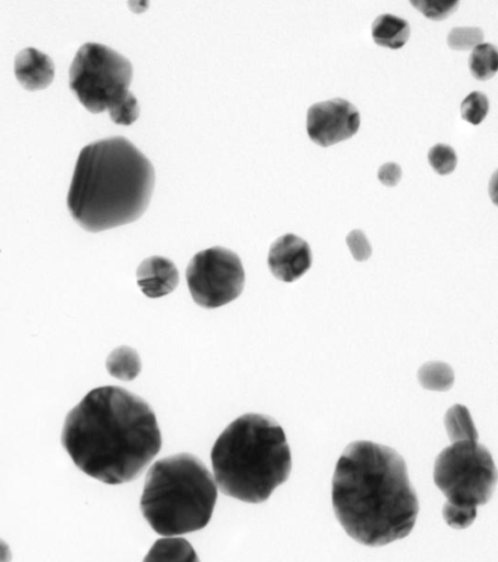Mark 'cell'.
Wrapping results in <instances>:
<instances>
[{
	"label": "cell",
	"instance_id": "obj_25",
	"mask_svg": "<svg viewBox=\"0 0 498 562\" xmlns=\"http://www.w3.org/2000/svg\"><path fill=\"white\" fill-rule=\"evenodd\" d=\"M12 553L9 544L0 539V562H11Z\"/></svg>",
	"mask_w": 498,
	"mask_h": 562
},
{
	"label": "cell",
	"instance_id": "obj_9",
	"mask_svg": "<svg viewBox=\"0 0 498 562\" xmlns=\"http://www.w3.org/2000/svg\"><path fill=\"white\" fill-rule=\"evenodd\" d=\"M360 127V112L348 100L333 98L314 103L306 117L308 137L328 147L352 137Z\"/></svg>",
	"mask_w": 498,
	"mask_h": 562
},
{
	"label": "cell",
	"instance_id": "obj_4",
	"mask_svg": "<svg viewBox=\"0 0 498 562\" xmlns=\"http://www.w3.org/2000/svg\"><path fill=\"white\" fill-rule=\"evenodd\" d=\"M216 485L228 496L262 503L291 472L283 428L270 416L248 413L231 422L211 451Z\"/></svg>",
	"mask_w": 498,
	"mask_h": 562
},
{
	"label": "cell",
	"instance_id": "obj_14",
	"mask_svg": "<svg viewBox=\"0 0 498 562\" xmlns=\"http://www.w3.org/2000/svg\"><path fill=\"white\" fill-rule=\"evenodd\" d=\"M143 562H200L188 540L180 537H165L155 541Z\"/></svg>",
	"mask_w": 498,
	"mask_h": 562
},
{
	"label": "cell",
	"instance_id": "obj_22",
	"mask_svg": "<svg viewBox=\"0 0 498 562\" xmlns=\"http://www.w3.org/2000/svg\"><path fill=\"white\" fill-rule=\"evenodd\" d=\"M459 1L446 0H411L410 4L421 12L427 19L441 21L454 13Z\"/></svg>",
	"mask_w": 498,
	"mask_h": 562
},
{
	"label": "cell",
	"instance_id": "obj_17",
	"mask_svg": "<svg viewBox=\"0 0 498 562\" xmlns=\"http://www.w3.org/2000/svg\"><path fill=\"white\" fill-rule=\"evenodd\" d=\"M418 380L427 390L446 391L453 385L454 372L444 362L431 361L419 368Z\"/></svg>",
	"mask_w": 498,
	"mask_h": 562
},
{
	"label": "cell",
	"instance_id": "obj_21",
	"mask_svg": "<svg viewBox=\"0 0 498 562\" xmlns=\"http://www.w3.org/2000/svg\"><path fill=\"white\" fill-rule=\"evenodd\" d=\"M428 161L437 173L445 176L454 171L457 156L451 146L435 144L428 151Z\"/></svg>",
	"mask_w": 498,
	"mask_h": 562
},
{
	"label": "cell",
	"instance_id": "obj_8",
	"mask_svg": "<svg viewBox=\"0 0 498 562\" xmlns=\"http://www.w3.org/2000/svg\"><path fill=\"white\" fill-rule=\"evenodd\" d=\"M185 276L192 299L205 308H216L234 301L242 292L245 283L240 258L219 246L195 254Z\"/></svg>",
	"mask_w": 498,
	"mask_h": 562
},
{
	"label": "cell",
	"instance_id": "obj_19",
	"mask_svg": "<svg viewBox=\"0 0 498 562\" xmlns=\"http://www.w3.org/2000/svg\"><path fill=\"white\" fill-rule=\"evenodd\" d=\"M489 102L480 91H473L461 103V116L472 125H478L486 117Z\"/></svg>",
	"mask_w": 498,
	"mask_h": 562
},
{
	"label": "cell",
	"instance_id": "obj_13",
	"mask_svg": "<svg viewBox=\"0 0 498 562\" xmlns=\"http://www.w3.org/2000/svg\"><path fill=\"white\" fill-rule=\"evenodd\" d=\"M371 33L375 44L391 49H398L408 41L410 26L405 19L384 13L373 21Z\"/></svg>",
	"mask_w": 498,
	"mask_h": 562
},
{
	"label": "cell",
	"instance_id": "obj_5",
	"mask_svg": "<svg viewBox=\"0 0 498 562\" xmlns=\"http://www.w3.org/2000/svg\"><path fill=\"white\" fill-rule=\"evenodd\" d=\"M216 498L217 485L206 465L191 453H178L149 468L139 505L150 527L170 537L204 528Z\"/></svg>",
	"mask_w": 498,
	"mask_h": 562
},
{
	"label": "cell",
	"instance_id": "obj_2",
	"mask_svg": "<svg viewBox=\"0 0 498 562\" xmlns=\"http://www.w3.org/2000/svg\"><path fill=\"white\" fill-rule=\"evenodd\" d=\"M332 506L346 532L370 547L407 537L419 512L401 456L366 440L351 442L338 459Z\"/></svg>",
	"mask_w": 498,
	"mask_h": 562
},
{
	"label": "cell",
	"instance_id": "obj_12",
	"mask_svg": "<svg viewBox=\"0 0 498 562\" xmlns=\"http://www.w3.org/2000/svg\"><path fill=\"white\" fill-rule=\"evenodd\" d=\"M14 74L20 85L29 91L47 88L55 76L54 63L38 49H22L15 57Z\"/></svg>",
	"mask_w": 498,
	"mask_h": 562
},
{
	"label": "cell",
	"instance_id": "obj_1",
	"mask_svg": "<svg viewBox=\"0 0 498 562\" xmlns=\"http://www.w3.org/2000/svg\"><path fill=\"white\" fill-rule=\"evenodd\" d=\"M60 440L82 472L106 484L135 480L161 448L150 405L113 385L91 390L68 413Z\"/></svg>",
	"mask_w": 498,
	"mask_h": 562
},
{
	"label": "cell",
	"instance_id": "obj_23",
	"mask_svg": "<svg viewBox=\"0 0 498 562\" xmlns=\"http://www.w3.org/2000/svg\"><path fill=\"white\" fill-rule=\"evenodd\" d=\"M347 245L356 261H365L372 254L371 245L361 229L351 231L346 237Z\"/></svg>",
	"mask_w": 498,
	"mask_h": 562
},
{
	"label": "cell",
	"instance_id": "obj_7",
	"mask_svg": "<svg viewBox=\"0 0 498 562\" xmlns=\"http://www.w3.org/2000/svg\"><path fill=\"white\" fill-rule=\"evenodd\" d=\"M433 480L446 497L442 508L445 522L454 529H464L475 520L477 506L491 497L497 471L486 447L477 440H462L439 453Z\"/></svg>",
	"mask_w": 498,
	"mask_h": 562
},
{
	"label": "cell",
	"instance_id": "obj_6",
	"mask_svg": "<svg viewBox=\"0 0 498 562\" xmlns=\"http://www.w3.org/2000/svg\"><path fill=\"white\" fill-rule=\"evenodd\" d=\"M133 78L131 61L116 50L86 43L77 52L69 70V87L91 113L107 111L120 125L133 124L139 105L129 91Z\"/></svg>",
	"mask_w": 498,
	"mask_h": 562
},
{
	"label": "cell",
	"instance_id": "obj_11",
	"mask_svg": "<svg viewBox=\"0 0 498 562\" xmlns=\"http://www.w3.org/2000/svg\"><path fill=\"white\" fill-rule=\"evenodd\" d=\"M136 279L146 296L157 299L171 293L177 288L179 271L169 258L151 256L140 262L136 270Z\"/></svg>",
	"mask_w": 498,
	"mask_h": 562
},
{
	"label": "cell",
	"instance_id": "obj_15",
	"mask_svg": "<svg viewBox=\"0 0 498 562\" xmlns=\"http://www.w3.org/2000/svg\"><path fill=\"white\" fill-rule=\"evenodd\" d=\"M105 367L112 376L121 381H132L139 374L142 361L135 349L121 346L107 356Z\"/></svg>",
	"mask_w": 498,
	"mask_h": 562
},
{
	"label": "cell",
	"instance_id": "obj_16",
	"mask_svg": "<svg viewBox=\"0 0 498 562\" xmlns=\"http://www.w3.org/2000/svg\"><path fill=\"white\" fill-rule=\"evenodd\" d=\"M444 425L452 442L478 439L469 412L461 404H455L448 409L444 416Z\"/></svg>",
	"mask_w": 498,
	"mask_h": 562
},
{
	"label": "cell",
	"instance_id": "obj_18",
	"mask_svg": "<svg viewBox=\"0 0 498 562\" xmlns=\"http://www.w3.org/2000/svg\"><path fill=\"white\" fill-rule=\"evenodd\" d=\"M471 74L477 80H488L497 71V49L490 43L475 46L468 58Z\"/></svg>",
	"mask_w": 498,
	"mask_h": 562
},
{
	"label": "cell",
	"instance_id": "obj_20",
	"mask_svg": "<svg viewBox=\"0 0 498 562\" xmlns=\"http://www.w3.org/2000/svg\"><path fill=\"white\" fill-rule=\"evenodd\" d=\"M484 33L476 26L453 27L448 34V45L454 50H467L483 43Z\"/></svg>",
	"mask_w": 498,
	"mask_h": 562
},
{
	"label": "cell",
	"instance_id": "obj_3",
	"mask_svg": "<svg viewBox=\"0 0 498 562\" xmlns=\"http://www.w3.org/2000/svg\"><path fill=\"white\" fill-rule=\"evenodd\" d=\"M154 184L151 162L127 138L100 139L84 146L78 156L67 206L86 231L110 229L143 215Z\"/></svg>",
	"mask_w": 498,
	"mask_h": 562
},
{
	"label": "cell",
	"instance_id": "obj_24",
	"mask_svg": "<svg viewBox=\"0 0 498 562\" xmlns=\"http://www.w3.org/2000/svg\"><path fill=\"white\" fill-rule=\"evenodd\" d=\"M401 178V168L396 162H386L377 171V179L386 187L396 186Z\"/></svg>",
	"mask_w": 498,
	"mask_h": 562
},
{
	"label": "cell",
	"instance_id": "obj_10",
	"mask_svg": "<svg viewBox=\"0 0 498 562\" xmlns=\"http://www.w3.org/2000/svg\"><path fill=\"white\" fill-rule=\"evenodd\" d=\"M312 265V250L307 241L294 234H285L273 241L268 255L272 274L283 281L301 278Z\"/></svg>",
	"mask_w": 498,
	"mask_h": 562
}]
</instances>
